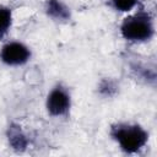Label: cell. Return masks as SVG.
Returning a JSON list of instances; mask_svg holds the SVG:
<instances>
[{"label": "cell", "instance_id": "1", "mask_svg": "<svg viewBox=\"0 0 157 157\" xmlns=\"http://www.w3.org/2000/svg\"><path fill=\"white\" fill-rule=\"evenodd\" d=\"M121 34L125 39L140 42L150 39L153 34V25L147 13H136L125 18L121 25Z\"/></svg>", "mask_w": 157, "mask_h": 157}, {"label": "cell", "instance_id": "2", "mask_svg": "<svg viewBox=\"0 0 157 157\" xmlns=\"http://www.w3.org/2000/svg\"><path fill=\"white\" fill-rule=\"evenodd\" d=\"M113 136L126 152L140 150L147 141V132L137 125H119L114 128Z\"/></svg>", "mask_w": 157, "mask_h": 157}, {"label": "cell", "instance_id": "3", "mask_svg": "<svg viewBox=\"0 0 157 157\" xmlns=\"http://www.w3.org/2000/svg\"><path fill=\"white\" fill-rule=\"evenodd\" d=\"M29 50L26 45L18 42H11L2 47L0 58L5 64L9 65H20L26 63L29 59Z\"/></svg>", "mask_w": 157, "mask_h": 157}, {"label": "cell", "instance_id": "4", "mask_svg": "<svg viewBox=\"0 0 157 157\" xmlns=\"http://www.w3.org/2000/svg\"><path fill=\"white\" fill-rule=\"evenodd\" d=\"M69 105H70V98L63 88L56 87L49 93L47 99V108L50 114L61 115L67 112Z\"/></svg>", "mask_w": 157, "mask_h": 157}, {"label": "cell", "instance_id": "5", "mask_svg": "<svg viewBox=\"0 0 157 157\" xmlns=\"http://www.w3.org/2000/svg\"><path fill=\"white\" fill-rule=\"evenodd\" d=\"M11 25V11L6 7H0V37H2Z\"/></svg>", "mask_w": 157, "mask_h": 157}, {"label": "cell", "instance_id": "6", "mask_svg": "<svg viewBox=\"0 0 157 157\" xmlns=\"http://www.w3.org/2000/svg\"><path fill=\"white\" fill-rule=\"evenodd\" d=\"M112 1H113L114 6L120 11H129L137 2V0H112Z\"/></svg>", "mask_w": 157, "mask_h": 157}]
</instances>
